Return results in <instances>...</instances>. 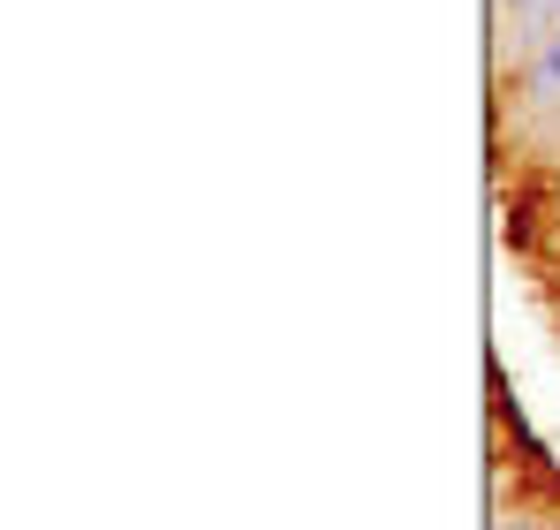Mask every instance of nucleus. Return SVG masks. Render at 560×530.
Segmentation results:
<instances>
[{"mask_svg": "<svg viewBox=\"0 0 560 530\" xmlns=\"http://www.w3.org/2000/svg\"><path fill=\"white\" fill-rule=\"evenodd\" d=\"M530 91H538V106H560V31L546 38V54H538V69H530Z\"/></svg>", "mask_w": 560, "mask_h": 530, "instance_id": "f257e3e1", "label": "nucleus"}, {"mask_svg": "<svg viewBox=\"0 0 560 530\" xmlns=\"http://www.w3.org/2000/svg\"><path fill=\"white\" fill-rule=\"evenodd\" d=\"M546 8H553V15H560V0H546Z\"/></svg>", "mask_w": 560, "mask_h": 530, "instance_id": "f03ea898", "label": "nucleus"}]
</instances>
